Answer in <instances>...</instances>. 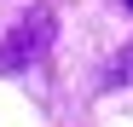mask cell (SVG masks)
Returning <instances> with one entry per match:
<instances>
[{"label":"cell","mask_w":133,"mask_h":127,"mask_svg":"<svg viewBox=\"0 0 133 127\" xmlns=\"http://www.w3.org/2000/svg\"><path fill=\"white\" fill-rule=\"evenodd\" d=\"M52 35H58L52 6H29V12L12 23V35L0 40V69H6V75H12V69H29V64L52 46Z\"/></svg>","instance_id":"1"},{"label":"cell","mask_w":133,"mask_h":127,"mask_svg":"<svg viewBox=\"0 0 133 127\" xmlns=\"http://www.w3.org/2000/svg\"><path fill=\"white\" fill-rule=\"evenodd\" d=\"M116 81H133V52H122V58H116Z\"/></svg>","instance_id":"2"},{"label":"cell","mask_w":133,"mask_h":127,"mask_svg":"<svg viewBox=\"0 0 133 127\" xmlns=\"http://www.w3.org/2000/svg\"><path fill=\"white\" fill-rule=\"evenodd\" d=\"M127 6H133V0H127Z\"/></svg>","instance_id":"3"}]
</instances>
